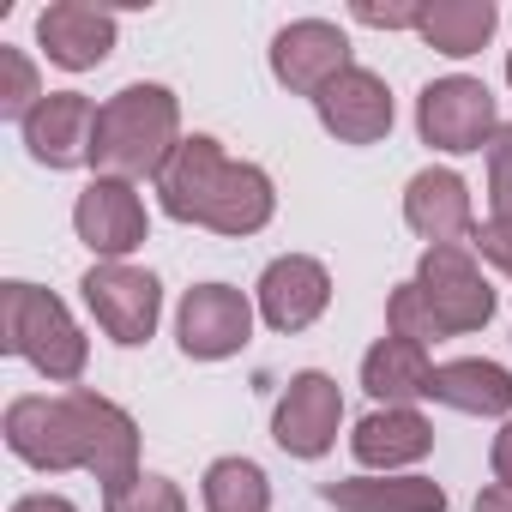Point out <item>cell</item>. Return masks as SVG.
<instances>
[{
    "label": "cell",
    "instance_id": "obj_30",
    "mask_svg": "<svg viewBox=\"0 0 512 512\" xmlns=\"http://www.w3.org/2000/svg\"><path fill=\"white\" fill-rule=\"evenodd\" d=\"M13 512H79L67 494H25V500H13Z\"/></svg>",
    "mask_w": 512,
    "mask_h": 512
},
{
    "label": "cell",
    "instance_id": "obj_16",
    "mask_svg": "<svg viewBox=\"0 0 512 512\" xmlns=\"http://www.w3.org/2000/svg\"><path fill=\"white\" fill-rule=\"evenodd\" d=\"M404 223H410L428 247L470 241V235H476L470 187H464L452 169H416V175H410V187H404Z\"/></svg>",
    "mask_w": 512,
    "mask_h": 512
},
{
    "label": "cell",
    "instance_id": "obj_31",
    "mask_svg": "<svg viewBox=\"0 0 512 512\" xmlns=\"http://www.w3.org/2000/svg\"><path fill=\"white\" fill-rule=\"evenodd\" d=\"M476 512H512V488H500V482L482 488V494H476Z\"/></svg>",
    "mask_w": 512,
    "mask_h": 512
},
{
    "label": "cell",
    "instance_id": "obj_6",
    "mask_svg": "<svg viewBox=\"0 0 512 512\" xmlns=\"http://www.w3.org/2000/svg\"><path fill=\"white\" fill-rule=\"evenodd\" d=\"M85 302L97 314V326L115 338V344H145L157 332V314H163V284L127 260H97L85 272Z\"/></svg>",
    "mask_w": 512,
    "mask_h": 512
},
{
    "label": "cell",
    "instance_id": "obj_3",
    "mask_svg": "<svg viewBox=\"0 0 512 512\" xmlns=\"http://www.w3.org/2000/svg\"><path fill=\"white\" fill-rule=\"evenodd\" d=\"M0 350L25 356L43 380H61V386H73L85 374V356H91V344L79 338L73 314L49 290L19 284V278L0 290Z\"/></svg>",
    "mask_w": 512,
    "mask_h": 512
},
{
    "label": "cell",
    "instance_id": "obj_32",
    "mask_svg": "<svg viewBox=\"0 0 512 512\" xmlns=\"http://www.w3.org/2000/svg\"><path fill=\"white\" fill-rule=\"evenodd\" d=\"M506 85H512V55H506Z\"/></svg>",
    "mask_w": 512,
    "mask_h": 512
},
{
    "label": "cell",
    "instance_id": "obj_7",
    "mask_svg": "<svg viewBox=\"0 0 512 512\" xmlns=\"http://www.w3.org/2000/svg\"><path fill=\"white\" fill-rule=\"evenodd\" d=\"M235 157H223V145L211 133H193L169 151V163L157 169V199L175 223H211L217 199H223V181H229Z\"/></svg>",
    "mask_w": 512,
    "mask_h": 512
},
{
    "label": "cell",
    "instance_id": "obj_8",
    "mask_svg": "<svg viewBox=\"0 0 512 512\" xmlns=\"http://www.w3.org/2000/svg\"><path fill=\"white\" fill-rule=\"evenodd\" d=\"M338 422H344V392H338V380L320 374V368H302V374L284 386V398H278L272 434H278V446H284L290 458H320V452H332Z\"/></svg>",
    "mask_w": 512,
    "mask_h": 512
},
{
    "label": "cell",
    "instance_id": "obj_5",
    "mask_svg": "<svg viewBox=\"0 0 512 512\" xmlns=\"http://www.w3.org/2000/svg\"><path fill=\"white\" fill-rule=\"evenodd\" d=\"M416 290L428 296V308L440 314L446 338L452 332H482L494 320V290L476 266V247L452 241V247H428L422 266H416Z\"/></svg>",
    "mask_w": 512,
    "mask_h": 512
},
{
    "label": "cell",
    "instance_id": "obj_18",
    "mask_svg": "<svg viewBox=\"0 0 512 512\" xmlns=\"http://www.w3.org/2000/svg\"><path fill=\"white\" fill-rule=\"evenodd\" d=\"M320 494L338 512H446V488L428 476H344Z\"/></svg>",
    "mask_w": 512,
    "mask_h": 512
},
{
    "label": "cell",
    "instance_id": "obj_28",
    "mask_svg": "<svg viewBox=\"0 0 512 512\" xmlns=\"http://www.w3.org/2000/svg\"><path fill=\"white\" fill-rule=\"evenodd\" d=\"M350 13L374 31H416V19H422V7H374V0H356Z\"/></svg>",
    "mask_w": 512,
    "mask_h": 512
},
{
    "label": "cell",
    "instance_id": "obj_17",
    "mask_svg": "<svg viewBox=\"0 0 512 512\" xmlns=\"http://www.w3.org/2000/svg\"><path fill=\"white\" fill-rule=\"evenodd\" d=\"M350 452H356L374 476H392V470H404V464H416V458L434 452V428H428V416L410 410V404H380L374 416L356 422Z\"/></svg>",
    "mask_w": 512,
    "mask_h": 512
},
{
    "label": "cell",
    "instance_id": "obj_4",
    "mask_svg": "<svg viewBox=\"0 0 512 512\" xmlns=\"http://www.w3.org/2000/svg\"><path fill=\"white\" fill-rule=\"evenodd\" d=\"M416 127H422V139H428L434 151H452V157L482 151V145H494V133H500L494 91H488L482 79H464V73L434 79V85L416 97Z\"/></svg>",
    "mask_w": 512,
    "mask_h": 512
},
{
    "label": "cell",
    "instance_id": "obj_23",
    "mask_svg": "<svg viewBox=\"0 0 512 512\" xmlns=\"http://www.w3.org/2000/svg\"><path fill=\"white\" fill-rule=\"evenodd\" d=\"M103 512H187V494H181L169 476L139 470V476L103 488Z\"/></svg>",
    "mask_w": 512,
    "mask_h": 512
},
{
    "label": "cell",
    "instance_id": "obj_10",
    "mask_svg": "<svg viewBox=\"0 0 512 512\" xmlns=\"http://www.w3.org/2000/svg\"><path fill=\"white\" fill-rule=\"evenodd\" d=\"M175 332H181V350H187L193 362H223V356H235V350L247 344V332H253V302H247L241 290H229V284H199V290L181 296Z\"/></svg>",
    "mask_w": 512,
    "mask_h": 512
},
{
    "label": "cell",
    "instance_id": "obj_29",
    "mask_svg": "<svg viewBox=\"0 0 512 512\" xmlns=\"http://www.w3.org/2000/svg\"><path fill=\"white\" fill-rule=\"evenodd\" d=\"M494 482H500V488H512V422L494 434Z\"/></svg>",
    "mask_w": 512,
    "mask_h": 512
},
{
    "label": "cell",
    "instance_id": "obj_12",
    "mask_svg": "<svg viewBox=\"0 0 512 512\" xmlns=\"http://www.w3.org/2000/svg\"><path fill=\"white\" fill-rule=\"evenodd\" d=\"M314 109H320L326 133L344 139V145H374V139L392 133V91H386V79L368 73V67L338 73V79L314 97Z\"/></svg>",
    "mask_w": 512,
    "mask_h": 512
},
{
    "label": "cell",
    "instance_id": "obj_11",
    "mask_svg": "<svg viewBox=\"0 0 512 512\" xmlns=\"http://www.w3.org/2000/svg\"><path fill=\"white\" fill-rule=\"evenodd\" d=\"M73 229L79 241L97 253V260H127V253L145 241V199L133 181H115V175H97L79 205H73Z\"/></svg>",
    "mask_w": 512,
    "mask_h": 512
},
{
    "label": "cell",
    "instance_id": "obj_27",
    "mask_svg": "<svg viewBox=\"0 0 512 512\" xmlns=\"http://www.w3.org/2000/svg\"><path fill=\"white\" fill-rule=\"evenodd\" d=\"M470 247L482 253V260H494V266L512 278V217H488V223H476Z\"/></svg>",
    "mask_w": 512,
    "mask_h": 512
},
{
    "label": "cell",
    "instance_id": "obj_22",
    "mask_svg": "<svg viewBox=\"0 0 512 512\" xmlns=\"http://www.w3.org/2000/svg\"><path fill=\"white\" fill-rule=\"evenodd\" d=\"M205 512H272V482L253 458H217L205 470Z\"/></svg>",
    "mask_w": 512,
    "mask_h": 512
},
{
    "label": "cell",
    "instance_id": "obj_1",
    "mask_svg": "<svg viewBox=\"0 0 512 512\" xmlns=\"http://www.w3.org/2000/svg\"><path fill=\"white\" fill-rule=\"evenodd\" d=\"M7 446L37 470H91L103 488L139 476V422L85 386H67L55 398H13Z\"/></svg>",
    "mask_w": 512,
    "mask_h": 512
},
{
    "label": "cell",
    "instance_id": "obj_24",
    "mask_svg": "<svg viewBox=\"0 0 512 512\" xmlns=\"http://www.w3.org/2000/svg\"><path fill=\"white\" fill-rule=\"evenodd\" d=\"M386 326H392V338H410V344H422V350H428V338H446V326H440V314L428 308V296L416 290V278L392 290V302H386Z\"/></svg>",
    "mask_w": 512,
    "mask_h": 512
},
{
    "label": "cell",
    "instance_id": "obj_20",
    "mask_svg": "<svg viewBox=\"0 0 512 512\" xmlns=\"http://www.w3.org/2000/svg\"><path fill=\"white\" fill-rule=\"evenodd\" d=\"M434 398L464 410V416H506L512 410V374L482 356H458L434 368Z\"/></svg>",
    "mask_w": 512,
    "mask_h": 512
},
{
    "label": "cell",
    "instance_id": "obj_13",
    "mask_svg": "<svg viewBox=\"0 0 512 512\" xmlns=\"http://www.w3.org/2000/svg\"><path fill=\"white\" fill-rule=\"evenodd\" d=\"M91 139H97V103L85 91H49L31 115H25V145L37 163L49 169H73L91 163Z\"/></svg>",
    "mask_w": 512,
    "mask_h": 512
},
{
    "label": "cell",
    "instance_id": "obj_15",
    "mask_svg": "<svg viewBox=\"0 0 512 512\" xmlns=\"http://www.w3.org/2000/svg\"><path fill=\"white\" fill-rule=\"evenodd\" d=\"M326 302H332V278L308 253H284L260 278V314L272 332H308L326 314Z\"/></svg>",
    "mask_w": 512,
    "mask_h": 512
},
{
    "label": "cell",
    "instance_id": "obj_21",
    "mask_svg": "<svg viewBox=\"0 0 512 512\" xmlns=\"http://www.w3.org/2000/svg\"><path fill=\"white\" fill-rule=\"evenodd\" d=\"M494 25H500V7H494V0H428L422 19H416V37H422L428 49L464 61V55H476V49L494 37Z\"/></svg>",
    "mask_w": 512,
    "mask_h": 512
},
{
    "label": "cell",
    "instance_id": "obj_2",
    "mask_svg": "<svg viewBox=\"0 0 512 512\" xmlns=\"http://www.w3.org/2000/svg\"><path fill=\"white\" fill-rule=\"evenodd\" d=\"M175 145H181V103L169 85H127L97 109V139H91L97 175L145 181L169 163Z\"/></svg>",
    "mask_w": 512,
    "mask_h": 512
},
{
    "label": "cell",
    "instance_id": "obj_14",
    "mask_svg": "<svg viewBox=\"0 0 512 512\" xmlns=\"http://www.w3.org/2000/svg\"><path fill=\"white\" fill-rule=\"evenodd\" d=\"M37 43H43V55L55 67L91 73L115 49V13L91 7V0H55V7H43V19H37Z\"/></svg>",
    "mask_w": 512,
    "mask_h": 512
},
{
    "label": "cell",
    "instance_id": "obj_19",
    "mask_svg": "<svg viewBox=\"0 0 512 512\" xmlns=\"http://www.w3.org/2000/svg\"><path fill=\"white\" fill-rule=\"evenodd\" d=\"M362 386L380 404H416V398H434V362L410 338H380L362 356Z\"/></svg>",
    "mask_w": 512,
    "mask_h": 512
},
{
    "label": "cell",
    "instance_id": "obj_9",
    "mask_svg": "<svg viewBox=\"0 0 512 512\" xmlns=\"http://www.w3.org/2000/svg\"><path fill=\"white\" fill-rule=\"evenodd\" d=\"M350 37L326 19H296L272 37V73L278 85H290L296 97H320L338 73H350Z\"/></svg>",
    "mask_w": 512,
    "mask_h": 512
},
{
    "label": "cell",
    "instance_id": "obj_25",
    "mask_svg": "<svg viewBox=\"0 0 512 512\" xmlns=\"http://www.w3.org/2000/svg\"><path fill=\"white\" fill-rule=\"evenodd\" d=\"M43 103V85H37V67L19 55V49H0V115H31Z\"/></svg>",
    "mask_w": 512,
    "mask_h": 512
},
{
    "label": "cell",
    "instance_id": "obj_26",
    "mask_svg": "<svg viewBox=\"0 0 512 512\" xmlns=\"http://www.w3.org/2000/svg\"><path fill=\"white\" fill-rule=\"evenodd\" d=\"M488 199L494 217H512V127H500L488 145Z\"/></svg>",
    "mask_w": 512,
    "mask_h": 512
}]
</instances>
